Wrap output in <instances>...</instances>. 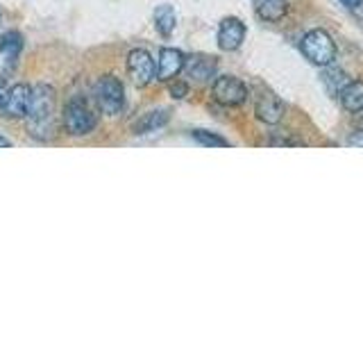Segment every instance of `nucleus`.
<instances>
[{"label":"nucleus","instance_id":"obj_1","mask_svg":"<svg viewBox=\"0 0 363 341\" xmlns=\"http://www.w3.org/2000/svg\"><path fill=\"white\" fill-rule=\"evenodd\" d=\"M55 109H57V98L55 89L50 85H37L32 87V98H30V109H28V128L34 139L48 141L55 134Z\"/></svg>","mask_w":363,"mask_h":341},{"label":"nucleus","instance_id":"obj_2","mask_svg":"<svg viewBox=\"0 0 363 341\" xmlns=\"http://www.w3.org/2000/svg\"><path fill=\"white\" fill-rule=\"evenodd\" d=\"M62 123H64V130L71 136H86L89 132H94V128L98 125V114L86 100L73 98L64 107Z\"/></svg>","mask_w":363,"mask_h":341},{"label":"nucleus","instance_id":"obj_3","mask_svg":"<svg viewBox=\"0 0 363 341\" xmlns=\"http://www.w3.org/2000/svg\"><path fill=\"white\" fill-rule=\"evenodd\" d=\"M94 98H96V105L102 114H107V117H116V114H121V109L125 105V89L121 85V80L113 75L98 77V82L94 87Z\"/></svg>","mask_w":363,"mask_h":341},{"label":"nucleus","instance_id":"obj_4","mask_svg":"<svg viewBox=\"0 0 363 341\" xmlns=\"http://www.w3.org/2000/svg\"><path fill=\"white\" fill-rule=\"evenodd\" d=\"M302 53L315 66H329L336 60V45L325 30H311L302 37Z\"/></svg>","mask_w":363,"mask_h":341},{"label":"nucleus","instance_id":"obj_5","mask_svg":"<svg viewBox=\"0 0 363 341\" xmlns=\"http://www.w3.org/2000/svg\"><path fill=\"white\" fill-rule=\"evenodd\" d=\"M128 71L136 87H147L157 77V64L150 53L136 48L128 55Z\"/></svg>","mask_w":363,"mask_h":341},{"label":"nucleus","instance_id":"obj_6","mask_svg":"<svg viewBox=\"0 0 363 341\" xmlns=\"http://www.w3.org/2000/svg\"><path fill=\"white\" fill-rule=\"evenodd\" d=\"M213 98L227 107H236L243 105L247 100V87L241 82L238 77L232 75H223L213 82Z\"/></svg>","mask_w":363,"mask_h":341},{"label":"nucleus","instance_id":"obj_7","mask_svg":"<svg viewBox=\"0 0 363 341\" xmlns=\"http://www.w3.org/2000/svg\"><path fill=\"white\" fill-rule=\"evenodd\" d=\"M30 98H32V87L28 85H14L7 89V98L3 105V117L7 119H26L30 109Z\"/></svg>","mask_w":363,"mask_h":341},{"label":"nucleus","instance_id":"obj_8","mask_svg":"<svg viewBox=\"0 0 363 341\" xmlns=\"http://www.w3.org/2000/svg\"><path fill=\"white\" fill-rule=\"evenodd\" d=\"M184 60L186 57L182 55V50L162 48V53H159V62H157V80L170 82L173 77H177L182 71H184Z\"/></svg>","mask_w":363,"mask_h":341},{"label":"nucleus","instance_id":"obj_9","mask_svg":"<svg viewBox=\"0 0 363 341\" xmlns=\"http://www.w3.org/2000/svg\"><path fill=\"white\" fill-rule=\"evenodd\" d=\"M243 39H245V26L238 18L230 16V18H225L220 23V28H218V45H220V50H227V53L238 50V48H241Z\"/></svg>","mask_w":363,"mask_h":341},{"label":"nucleus","instance_id":"obj_10","mask_svg":"<svg viewBox=\"0 0 363 341\" xmlns=\"http://www.w3.org/2000/svg\"><path fill=\"white\" fill-rule=\"evenodd\" d=\"M184 71L189 77L198 80V82H209V80L218 71V62L209 55H191L184 60Z\"/></svg>","mask_w":363,"mask_h":341},{"label":"nucleus","instance_id":"obj_11","mask_svg":"<svg viewBox=\"0 0 363 341\" xmlns=\"http://www.w3.org/2000/svg\"><path fill=\"white\" fill-rule=\"evenodd\" d=\"M255 112H257L259 121L275 125V123H279L281 117H284V102H281L275 94H270V91H264V94H261V96L257 98Z\"/></svg>","mask_w":363,"mask_h":341},{"label":"nucleus","instance_id":"obj_12","mask_svg":"<svg viewBox=\"0 0 363 341\" xmlns=\"http://www.w3.org/2000/svg\"><path fill=\"white\" fill-rule=\"evenodd\" d=\"M170 119L168 109H155L147 112L145 117H141L139 121L134 123V134H147V132H157L159 128H164Z\"/></svg>","mask_w":363,"mask_h":341},{"label":"nucleus","instance_id":"obj_13","mask_svg":"<svg viewBox=\"0 0 363 341\" xmlns=\"http://www.w3.org/2000/svg\"><path fill=\"white\" fill-rule=\"evenodd\" d=\"M340 102L347 112H363V82H347V87L338 94Z\"/></svg>","mask_w":363,"mask_h":341},{"label":"nucleus","instance_id":"obj_14","mask_svg":"<svg viewBox=\"0 0 363 341\" xmlns=\"http://www.w3.org/2000/svg\"><path fill=\"white\" fill-rule=\"evenodd\" d=\"M175 23H177V16H175V9L170 5H159L155 9V28L162 37H170V34H173Z\"/></svg>","mask_w":363,"mask_h":341},{"label":"nucleus","instance_id":"obj_15","mask_svg":"<svg viewBox=\"0 0 363 341\" xmlns=\"http://www.w3.org/2000/svg\"><path fill=\"white\" fill-rule=\"evenodd\" d=\"M286 0H259V16L264 21H270V23H277L284 18V14H286Z\"/></svg>","mask_w":363,"mask_h":341},{"label":"nucleus","instance_id":"obj_16","mask_svg":"<svg viewBox=\"0 0 363 341\" xmlns=\"http://www.w3.org/2000/svg\"><path fill=\"white\" fill-rule=\"evenodd\" d=\"M21 50H23V37L18 32L11 30V32H5L3 37H0V55L16 60Z\"/></svg>","mask_w":363,"mask_h":341},{"label":"nucleus","instance_id":"obj_17","mask_svg":"<svg viewBox=\"0 0 363 341\" xmlns=\"http://www.w3.org/2000/svg\"><path fill=\"white\" fill-rule=\"evenodd\" d=\"M323 82H325V87H327V91L332 96H338L340 91H343L345 87H347V75L343 73V71H338V68H329V71H325V75H323Z\"/></svg>","mask_w":363,"mask_h":341},{"label":"nucleus","instance_id":"obj_18","mask_svg":"<svg viewBox=\"0 0 363 341\" xmlns=\"http://www.w3.org/2000/svg\"><path fill=\"white\" fill-rule=\"evenodd\" d=\"M193 139H196L200 146H209V148H227L230 141L223 139V136L207 132V130H193Z\"/></svg>","mask_w":363,"mask_h":341},{"label":"nucleus","instance_id":"obj_19","mask_svg":"<svg viewBox=\"0 0 363 341\" xmlns=\"http://www.w3.org/2000/svg\"><path fill=\"white\" fill-rule=\"evenodd\" d=\"M170 94H173V98L182 100L189 94V85L186 82H173V85H170Z\"/></svg>","mask_w":363,"mask_h":341},{"label":"nucleus","instance_id":"obj_20","mask_svg":"<svg viewBox=\"0 0 363 341\" xmlns=\"http://www.w3.org/2000/svg\"><path fill=\"white\" fill-rule=\"evenodd\" d=\"M347 144L350 146H363V130H357L354 134H352L347 139Z\"/></svg>","mask_w":363,"mask_h":341},{"label":"nucleus","instance_id":"obj_21","mask_svg":"<svg viewBox=\"0 0 363 341\" xmlns=\"http://www.w3.org/2000/svg\"><path fill=\"white\" fill-rule=\"evenodd\" d=\"M5 98H7V89L3 85V80H0V109H3V105H5Z\"/></svg>","mask_w":363,"mask_h":341},{"label":"nucleus","instance_id":"obj_22","mask_svg":"<svg viewBox=\"0 0 363 341\" xmlns=\"http://www.w3.org/2000/svg\"><path fill=\"white\" fill-rule=\"evenodd\" d=\"M340 3H343L347 9H354L357 5H361V3H363V0H340Z\"/></svg>","mask_w":363,"mask_h":341},{"label":"nucleus","instance_id":"obj_23","mask_svg":"<svg viewBox=\"0 0 363 341\" xmlns=\"http://www.w3.org/2000/svg\"><path fill=\"white\" fill-rule=\"evenodd\" d=\"M352 11H354V16H357V18H361V21H363V3H361V5H357Z\"/></svg>","mask_w":363,"mask_h":341},{"label":"nucleus","instance_id":"obj_24","mask_svg":"<svg viewBox=\"0 0 363 341\" xmlns=\"http://www.w3.org/2000/svg\"><path fill=\"white\" fill-rule=\"evenodd\" d=\"M0 148H11V141L7 139V136L0 134Z\"/></svg>","mask_w":363,"mask_h":341}]
</instances>
